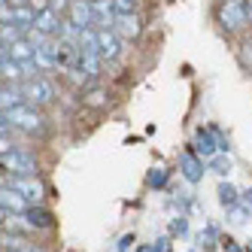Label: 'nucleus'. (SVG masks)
<instances>
[{"instance_id": "nucleus-22", "label": "nucleus", "mask_w": 252, "mask_h": 252, "mask_svg": "<svg viewBox=\"0 0 252 252\" xmlns=\"http://www.w3.org/2000/svg\"><path fill=\"white\" fill-rule=\"evenodd\" d=\"M167 234H170V240H186L189 234H191V216L186 213H176L170 225H167Z\"/></svg>"}, {"instance_id": "nucleus-6", "label": "nucleus", "mask_w": 252, "mask_h": 252, "mask_svg": "<svg viewBox=\"0 0 252 252\" xmlns=\"http://www.w3.org/2000/svg\"><path fill=\"white\" fill-rule=\"evenodd\" d=\"M97 52H100L103 64L110 67V64H119V61L125 58V52H128V43H125L116 31L100 28V31H97Z\"/></svg>"}, {"instance_id": "nucleus-8", "label": "nucleus", "mask_w": 252, "mask_h": 252, "mask_svg": "<svg viewBox=\"0 0 252 252\" xmlns=\"http://www.w3.org/2000/svg\"><path fill=\"white\" fill-rule=\"evenodd\" d=\"M6 183L19 191L28 204H43L46 201V183L40 179V173L37 176H6Z\"/></svg>"}, {"instance_id": "nucleus-4", "label": "nucleus", "mask_w": 252, "mask_h": 252, "mask_svg": "<svg viewBox=\"0 0 252 252\" xmlns=\"http://www.w3.org/2000/svg\"><path fill=\"white\" fill-rule=\"evenodd\" d=\"M6 119L12 125V131L28 134V137H40L46 131L43 110H37V106H31V103H19V106H12V110H6Z\"/></svg>"}, {"instance_id": "nucleus-34", "label": "nucleus", "mask_w": 252, "mask_h": 252, "mask_svg": "<svg viewBox=\"0 0 252 252\" xmlns=\"http://www.w3.org/2000/svg\"><path fill=\"white\" fill-rule=\"evenodd\" d=\"M240 204L252 210V186H249V189H240Z\"/></svg>"}, {"instance_id": "nucleus-11", "label": "nucleus", "mask_w": 252, "mask_h": 252, "mask_svg": "<svg viewBox=\"0 0 252 252\" xmlns=\"http://www.w3.org/2000/svg\"><path fill=\"white\" fill-rule=\"evenodd\" d=\"M61 25H64V15H58L55 9H43V12H37V19H33V31H40L43 37H58Z\"/></svg>"}, {"instance_id": "nucleus-2", "label": "nucleus", "mask_w": 252, "mask_h": 252, "mask_svg": "<svg viewBox=\"0 0 252 252\" xmlns=\"http://www.w3.org/2000/svg\"><path fill=\"white\" fill-rule=\"evenodd\" d=\"M0 170L6 176H37L40 173V158L28 146H12L0 155Z\"/></svg>"}, {"instance_id": "nucleus-32", "label": "nucleus", "mask_w": 252, "mask_h": 252, "mask_svg": "<svg viewBox=\"0 0 252 252\" xmlns=\"http://www.w3.org/2000/svg\"><path fill=\"white\" fill-rule=\"evenodd\" d=\"M12 134V125H9V119H6V113L0 110V137H9Z\"/></svg>"}, {"instance_id": "nucleus-25", "label": "nucleus", "mask_w": 252, "mask_h": 252, "mask_svg": "<svg viewBox=\"0 0 252 252\" xmlns=\"http://www.w3.org/2000/svg\"><path fill=\"white\" fill-rule=\"evenodd\" d=\"M33 19H37V12H33L28 3H25V6H12V25H19L25 33L33 28Z\"/></svg>"}, {"instance_id": "nucleus-33", "label": "nucleus", "mask_w": 252, "mask_h": 252, "mask_svg": "<svg viewBox=\"0 0 252 252\" xmlns=\"http://www.w3.org/2000/svg\"><path fill=\"white\" fill-rule=\"evenodd\" d=\"M170 243L173 240H170V234H167V237H158L152 246H155V252H170Z\"/></svg>"}, {"instance_id": "nucleus-26", "label": "nucleus", "mask_w": 252, "mask_h": 252, "mask_svg": "<svg viewBox=\"0 0 252 252\" xmlns=\"http://www.w3.org/2000/svg\"><path fill=\"white\" fill-rule=\"evenodd\" d=\"M225 216H228V225H246L252 219V210L243 207V204H234V207L225 210Z\"/></svg>"}, {"instance_id": "nucleus-12", "label": "nucleus", "mask_w": 252, "mask_h": 252, "mask_svg": "<svg viewBox=\"0 0 252 252\" xmlns=\"http://www.w3.org/2000/svg\"><path fill=\"white\" fill-rule=\"evenodd\" d=\"M64 19H70V22H73L79 31H85V28H94V15H92V3H88V0H73Z\"/></svg>"}, {"instance_id": "nucleus-23", "label": "nucleus", "mask_w": 252, "mask_h": 252, "mask_svg": "<svg viewBox=\"0 0 252 252\" xmlns=\"http://www.w3.org/2000/svg\"><path fill=\"white\" fill-rule=\"evenodd\" d=\"M82 103L92 106V110H103V106L110 103V92H106L103 85H88V92L82 94Z\"/></svg>"}, {"instance_id": "nucleus-24", "label": "nucleus", "mask_w": 252, "mask_h": 252, "mask_svg": "<svg viewBox=\"0 0 252 252\" xmlns=\"http://www.w3.org/2000/svg\"><path fill=\"white\" fill-rule=\"evenodd\" d=\"M234 55H237V64L246 70V73H252V33H243V37L237 40Z\"/></svg>"}, {"instance_id": "nucleus-3", "label": "nucleus", "mask_w": 252, "mask_h": 252, "mask_svg": "<svg viewBox=\"0 0 252 252\" xmlns=\"http://www.w3.org/2000/svg\"><path fill=\"white\" fill-rule=\"evenodd\" d=\"M22 94H25V103L37 106V110H46V106H52L58 100V85L52 76L40 73V76H31L22 82Z\"/></svg>"}, {"instance_id": "nucleus-41", "label": "nucleus", "mask_w": 252, "mask_h": 252, "mask_svg": "<svg viewBox=\"0 0 252 252\" xmlns=\"http://www.w3.org/2000/svg\"><path fill=\"white\" fill-rule=\"evenodd\" d=\"M28 0H9V6H25Z\"/></svg>"}, {"instance_id": "nucleus-31", "label": "nucleus", "mask_w": 252, "mask_h": 252, "mask_svg": "<svg viewBox=\"0 0 252 252\" xmlns=\"http://www.w3.org/2000/svg\"><path fill=\"white\" fill-rule=\"evenodd\" d=\"M134 243H137V237H134V234H122L113 252H131V249H134Z\"/></svg>"}, {"instance_id": "nucleus-43", "label": "nucleus", "mask_w": 252, "mask_h": 252, "mask_svg": "<svg viewBox=\"0 0 252 252\" xmlns=\"http://www.w3.org/2000/svg\"><path fill=\"white\" fill-rule=\"evenodd\" d=\"M243 249H246V252H252V240H246V243H243Z\"/></svg>"}, {"instance_id": "nucleus-44", "label": "nucleus", "mask_w": 252, "mask_h": 252, "mask_svg": "<svg viewBox=\"0 0 252 252\" xmlns=\"http://www.w3.org/2000/svg\"><path fill=\"white\" fill-rule=\"evenodd\" d=\"M189 252H197V249H189Z\"/></svg>"}, {"instance_id": "nucleus-20", "label": "nucleus", "mask_w": 252, "mask_h": 252, "mask_svg": "<svg viewBox=\"0 0 252 252\" xmlns=\"http://www.w3.org/2000/svg\"><path fill=\"white\" fill-rule=\"evenodd\" d=\"M207 170H213L219 179H228V173L234 170V158L228 152H216L213 158H207Z\"/></svg>"}, {"instance_id": "nucleus-14", "label": "nucleus", "mask_w": 252, "mask_h": 252, "mask_svg": "<svg viewBox=\"0 0 252 252\" xmlns=\"http://www.w3.org/2000/svg\"><path fill=\"white\" fill-rule=\"evenodd\" d=\"M92 15H94V28H110L113 31V22H116V9H113V0H94L92 3Z\"/></svg>"}, {"instance_id": "nucleus-30", "label": "nucleus", "mask_w": 252, "mask_h": 252, "mask_svg": "<svg viewBox=\"0 0 252 252\" xmlns=\"http://www.w3.org/2000/svg\"><path fill=\"white\" fill-rule=\"evenodd\" d=\"M219 246H222V252H246V249H243V243H237V240L231 237V234H228V237H225V234H222V240H219Z\"/></svg>"}, {"instance_id": "nucleus-10", "label": "nucleus", "mask_w": 252, "mask_h": 252, "mask_svg": "<svg viewBox=\"0 0 252 252\" xmlns=\"http://www.w3.org/2000/svg\"><path fill=\"white\" fill-rule=\"evenodd\" d=\"M22 216H25V222L31 225V231H52V228H55V216H52V210H46L43 204H31Z\"/></svg>"}, {"instance_id": "nucleus-9", "label": "nucleus", "mask_w": 252, "mask_h": 252, "mask_svg": "<svg viewBox=\"0 0 252 252\" xmlns=\"http://www.w3.org/2000/svg\"><path fill=\"white\" fill-rule=\"evenodd\" d=\"M189 146H191L197 155H201L204 161L219 152V146H216V137H213V131H210V125H197L194 134H191V143H189Z\"/></svg>"}, {"instance_id": "nucleus-16", "label": "nucleus", "mask_w": 252, "mask_h": 252, "mask_svg": "<svg viewBox=\"0 0 252 252\" xmlns=\"http://www.w3.org/2000/svg\"><path fill=\"white\" fill-rule=\"evenodd\" d=\"M25 103V94H22V85L15 82H0V110H12V106Z\"/></svg>"}, {"instance_id": "nucleus-35", "label": "nucleus", "mask_w": 252, "mask_h": 252, "mask_svg": "<svg viewBox=\"0 0 252 252\" xmlns=\"http://www.w3.org/2000/svg\"><path fill=\"white\" fill-rule=\"evenodd\" d=\"M28 6L33 12H43V9H49V0H28Z\"/></svg>"}, {"instance_id": "nucleus-1", "label": "nucleus", "mask_w": 252, "mask_h": 252, "mask_svg": "<svg viewBox=\"0 0 252 252\" xmlns=\"http://www.w3.org/2000/svg\"><path fill=\"white\" fill-rule=\"evenodd\" d=\"M213 22L219 25V31L228 33L231 40H240L243 33L252 31V22H249V12H246L243 0H216Z\"/></svg>"}, {"instance_id": "nucleus-36", "label": "nucleus", "mask_w": 252, "mask_h": 252, "mask_svg": "<svg viewBox=\"0 0 252 252\" xmlns=\"http://www.w3.org/2000/svg\"><path fill=\"white\" fill-rule=\"evenodd\" d=\"M6 252H46V249H40L37 243H28V246H19V249H6Z\"/></svg>"}, {"instance_id": "nucleus-37", "label": "nucleus", "mask_w": 252, "mask_h": 252, "mask_svg": "<svg viewBox=\"0 0 252 252\" xmlns=\"http://www.w3.org/2000/svg\"><path fill=\"white\" fill-rule=\"evenodd\" d=\"M6 149H12V143H9V137H0V155H3Z\"/></svg>"}, {"instance_id": "nucleus-39", "label": "nucleus", "mask_w": 252, "mask_h": 252, "mask_svg": "<svg viewBox=\"0 0 252 252\" xmlns=\"http://www.w3.org/2000/svg\"><path fill=\"white\" fill-rule=\"evenodd\" d=\"M6 216H9V213H6L3 207H0V228H3V222H6Z\"/></svg>"}, {"instance_id": "nucleus-38", "label": "nucleus", "mask_w": 252, "mask_h": 252, "mask_svg": "<svg viewBox=\"0 0 252 252\" xmlns=\"http://www.w3.org/2000/svg\"><path fill=\"white\" fill-rule=\"evenodd\" d=\"M134 252H155V246L152 243H140V246H134Z\"/></svg>"}, {"instance_id": "nucleus-45", "label": "nucleus", "mask_w": 252, "mask_h": 252, "mask_svg": "<svg viewBox=\"0 0 252 252\" xmlns=\"http://www.w3.org/2000/svg\"><path fill=\"white\" fill-rule=\"evenodd\" d=\"M0 252H3V249H0Z\"/></svg>"}, {"instance_id": "nucleus-15", "label": "nucleus", "mask_w": 252, "mask_h": 252, "mask_svg": "<svg viewBox=\"0 0 252 252\" xmlns=\"http://www.w3.org/2000/svg\"><path fill=\"white\" fill-rule=\"evenodd\" d=\"M194 240H197V246H201L204 252H216V249H219V240H222V228L216 222H207L201 231H197Z\"/></svg>"}, {"instance_id": "nucleus-5", "label": "nucleus", "mask_w": 252, "mask_h": 252, "mask_svg": "<svg viewBox=\"0 0 252 252\" xmlns=\"http://www.w3.org/2000/svg\"><path fill=\"white\" fill-rule=\"evenodd\" d=\"M176 167H179V176H183L189 186H197L207 176V161L191 146H183V152H179V158H176Z\"/></svg>"}, {"instance_id": "nucleus-21", "label": "nucleus", "mask_w": 252, "mask_h": 252, "mask_svg": "<svg viewBox=\"0 0 252 252\" xmlns=\"http://www.w3.org/2000/svg\"><path fill=\"white\" fill-rule=\"evenodd\" d=\"M170 167H149V173H146V189L149 191H164L167 186H170Z\"/></svg>"}, {"instance_id": "nucleus-40", "label": "nucleus", "mask_w": 252, "mask_h": 252, "mask_svg": "<svg viewBox=\"0 0 252 252\" xmlns=\"http://www.w3.org/2000/svg\"><path fill=\"white\" fill-rule=\"evenodd\" d=\"M246 3V12H249V22H252V0H243Z\"/></svg>"}, {"instance_id": "nucleus-28", "label": "nucleus", "mask_w": 252, "mask_h": 252, "mask_svg": "<svg viewBox=\"0 0 252 252\" xmlns=\"http://www.w3.org/2000/svg\"><path fill=\"white\" fill-rule=\"evenodd\" d=\"M210 131H213V137H216V146H219V152H228V155H231V140H228V134L219 128V125H210Z\"/></svg>"}, {"instance_id": "nucleus-13", "label": "nucleus", "mask_w": 252, "mask_h": 252, "mask_svg": "<svg viewBox=\"0 0 252 252\" xmlns=\"http://www.w3.org/2000/svg\"><path fill=\"white\" fill-rule=\"evenodd\" d=\"M0 207H3L6 213H19V216H22V213H25L31 204H28L25 197H22L19 191H15L9 183H6V186H0Z\"/></svg>"}, {"instance_id": "nucleus-42", "label": "nucleus", "mask_w": 252, "mask_h": 252, "mask_svg": "<svg viewBox=\"0 0 252 252\" xmlns=\"http://www.w3.org/2000/svg\"><path fill=\"white\" fill-rule=\"evenodd\" d=\"M3 58H6V46H3V43H0V61H3Z\"/></svg>"}, {"instance_id": "nucleus-27", "label": "nucleus", "mask_w": 252, "mask_h": 252, "mask_svg": "<svg viewBox=\"0 0 252 252\" xmlns=\"http://www.w3.org/2000/svg\"><path fill=\"white\" fill-rule=\"evenodd\" d=\"M25 37V31L19 28V25H0V43H3L6 49L15 43V40H22Z\"/></svg>"}, {"instance_id": "nucleus-17", "label": "nucleus", "mask_w": 252, "mask_h": 252, "mask_svg": "<svg viewBox=\"0 0 252 252\" xmlns=\"http://www.w3.org/2000/svg\"><path fill=\"white\" fill-rule=\"evenodd\" d=\"M33 52H37V46H33L28 37H22V40H15V43L6 49V58L19 61V64H28V61H33Z\"/></svg>"}, {"instance_id": "nucleus-7", "label": "nucleus", "mask_w": 252, "mask_h": 252, "mask_svg": "<svg viewBox=\"0 0 252 252\" xmlns=\"http://www.w3.org/2000/svg\"><path fill=\"white\" fill-rule=\"evenodd\" d=\"M113 31H116L128 46L137 43V40L143 37V31H146V25H143V12H116Z\"/></svg>"}, {"instance_id": "nucleus-19", "label": "nucleus", "mask_w": 252, "mask_h": 252, "mask_svg": "<svg viewBox=\"0 0 252 252\" xmlns=\"http://www.w3.org/2000/svg\"><path fill=\"white\" fill-rule=\"evenodd\" d=\"M216 197H219V204L228 210L234 204H240V189L231 183V179H219V186H216Z\"/></svg>"}, {"instance_id": "nucleus-29", "label": "nucleus", "mask_w": 252, "mask_h": 252, "mask_svg": "<svg viewBox=\"0 0 252 252\" xmlns=\"http://www.w3.org/2000/svg\"><path fill=\"white\" fill-rule=\"evenodd\" d=\"M113 9L116 12H140L143 0H113Z\"/></svg>"}, {"instance_id": "nucleus-18", "label": "nucleus", "mask_w": 252, "mask_h": 252, "mask_svg": "<svg viewBox=\"0 0 252 252\" xmlns=\"http://www.w3.org/2000/svg\"><path fill=\"white\" fill-rule=\"evenodd\" d=\"M28 76H25V67L19 61H12V58H3L0 61V82H15V85H22Z\"/></svg>"}]
</instances>
